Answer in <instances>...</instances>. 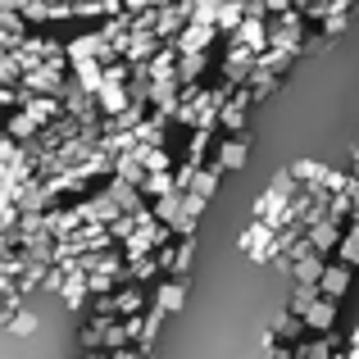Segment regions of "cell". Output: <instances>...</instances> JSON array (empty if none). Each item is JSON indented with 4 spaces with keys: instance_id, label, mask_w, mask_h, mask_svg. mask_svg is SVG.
Instances as JSON below:
<instances>
[{
    "instance_id": "cell-1",
    "label": "cell",
    "mask_w": 359,
    "mask_h": 359,
    "mask_svg": "<svg viewBox=\"0 0 359 359\" xmlns=\"http://www.w3.org/2000/svg\"><path fill=\"white\" fill-rule=\"evenodd\" d=\"M305 46V9H287L282 18H269V50L300 55Z\"/></svg>"
},
{
    "instance_id": "cell-2",
    "label": "cell",
    "mask_w": 359,
    "mask_h": 359,
    "mask_svg": "<svg viewBox=\"0 0 359 359\" xmlns=\"http://www.w3.org/2000/svg\"><path fill=\"white\" fill-rule=\"evenodd\" d=\"M237 245H241V255H250L255 264H273V245H278V232H273L269 223L250 219V223H245V228H241Z\"/></svg>"
},
{
    "instance_id": "cell-3",
    "label": "cell",
    "mask_w": 359,
    "mask_h": 359,
    "mask_svg": "<svg viewBox=\"0 0 359 359\" xmlns=\"http://www.w3.org/2000/svg\"><path fill=\"white\" fill-rule=\"evenodd\" d=\"M27 18L18 14V5H0V55H18L27 46Z\"/></svg>"
},
{
    "instance_id": "cell-4",
    "label": "cell",
    "mask_w": 359,
    "mask_h": 359,
    "mask_svg": "<svg viewBox=\"0 0 359 359\" xmlns=\"http://www.w3.org/2000/svg\"><path fill=\"white\" fill-rule=\"evenodd\" d=\"M245 159H250V141L245 137H219V150H214V164L219 173H237V168H245Z\"/></svg>"
},
{
    "instance_id": "cell-5",
    "label": "cell",
    "mask_w": 359,
    "mask_h": 359,
    "mask_svg": "<svg viewBox=\"0 0 359 359\" xmlns=\"http://www.w3.org/2000/svg\"><path fill=\"white\" fill-rule=\"evenodd\" d=\"M214 36H223L219 27H205V23H191L182 36H177V55H210V46H214Z\"/></svg>"
},
{
    "instance_id": "cell-6",
    "label": "cell",
    "mask_w": 359,
    "mask_h": 359,
    "mask_svg": "<svg viewBox=\"0 0 359 359\" xmlns=\"http://www.w3.org/2000/svg\"><path fill=\"white\" fill-rule=\"evenodd\" d=\"M351 282H355V269H346L341 259H332V264H327V273H323V282H318V291H323L327 300L341 305V296L351 291Z\"/></svg>"
},
{
    "instance_id": "cell-7",
    "label": "cell",
    "mask_w": 359,
    "mask_h": 359,
    "mask_svg": "<svg viewBox=\"0 0 359 359\" xmlns=\"http://www.w3.org/2000/svg\"><path fill=\"white\" fill-rule=\"evenodd\" d=\"M250 105H255L250 91H237V96L228 100V109H223V118H219L223 137H241V132H245V109H250Z\"/></svg>"
},
{
    "instance_id": "cell-8",
    "label": "cell",
    "mask_w": 359,
    "mask_h": 359,
    "mask_svg": "<svg viewBox=\"0 0 359 359\" xmlns=\"http://www.w3.org/2000/svg\"><path fill=\"white\" fill-rule=\"evenodd\" d=\"M341 241H346V228H341V223H332V219L318 223V228H309V245H314V250L323 255V259L341 250Z\"/></svg>"
},
{
    "instance_id": "cell-9",
    "label": "cell",
    "mask_w": 359,
    "mask_h": 359,
    "mask_svg": "<svg viewBox=\"0 0 359 359\" xmlns=\"http://www.w3.org/2000/svg\"><path fill=\"white\" fill-rule=\"evenodd\" d=\"M232 46H245V50H255V55H264L269 50V18H245V27L237 36H228Z\"/></svg>"
},
{
    "instance_id": "cell-10",
    "label": "cell",
    "mask_w": 359,
    "mask_h": 359,
    "mask_svg": "<svg viewBox=\"0 0 359 359\" xmlns=\"http://www.w3.org/2000/svg\"><path fill=\"white\" fill-rule=\"evenodd\" d=\"M305 327L314 337H332V327H337V300H327V296L318 300V305L305 314Z\"/></svg>"
},
{
    "instance_id": "cell-11",
    "label": "cell",
    "mask_w": 359,
    "mask_h": 359,
    "mask_svg": "<svg viewBox=\"0 0 359 359\" xmlns=\"http://www.w3.org/2000/svg\"><path fill=\"white\" fill-rule=\"evenodd\" d=\"M141 305H146V287H137V282L118 287V296H114V314L118 318H141Z\"/></svg>"
},
{
    "instance_id": "cell-12",
    "label": "cell",
    "mask_w": 359,
    "mask_h": 359,
    "mask_svg": "<svg viewBox=\"0 0 359 359\" xmlns=\"http://www.w3.org/2000/svg\"><path fill=\"white\" fill-rule=\"evenodd\" d=\"M87 291H91V278H82V273H64V287H60L64 309H82V305H87Z\"/></svg>"
},
{
    "instance_id": "cell-13",
    "label": "cell",
    "mask_w": 359,
    "mask_h": 359,
    "mask_svg": "<svg viewBox=\"0 0 359 359\" xmlns=\"http://www.w3.org/2000/svg\"><path fill=\"white\" fill-rule=\"evenodd\" d=\"M182 305H187V282H182V278L164 282V287L155 291V309H164V314H177Z\"/></svg>"
},
{
    "instance_id": "cell-14",
    "label": "cell",
    "mask_w": 359,
    "mask_h": 359,
    "mask_svg": "<svg viewBox=\"0 0 359 359\" xmlns=\"http://www.w3.org/2000/svg\"><path fill=\"white\" fill-rule=\"evenodd\" d=\"M296 355L300 359H337L341 355V341H337V332L332 337H314V341H300Z\"/></svg>"
},
{
    "instance_id": "cell-15",
    "label": "cell",
    "mask_w": 359,
    "mask_h": 359,
    "mask_svg": "<svg viewBox=\"0 0 359 359\" xmlns=\"http://www.w3.org/2000/svg\"><path fill=\"white\" fill-rule=\"evenodd\" d=\"M114 177H118V182H128V187H146V164H141V155H137V150H132V155H123L118 159V168H114Z\"/></svg>"
},
{
    "instance_id": "cell-16",
    "label": "cell",
    "mask_w": 359,
    "mask_h": 359,
    "mask_svg": "<svg viewBox=\"0 0 359 359\" xmlns=\"http://www.w3.org/2000/svg\"><path fill=\"white\" fill-rule=\"evenodd\" d=\"M27 82V69L18 55H0V87H23Z\"/></svg>"
},
{
    "instance_id": "cell-17",
    "label": "cell",
    "mask_w": 359,
    "mask_h": 359,
    "mask_svg": "<svg viewBox=\"0 0 359 359\" xmlns=\"http://www.w3.org/2000/svg\"><path fill=\"white\" fill-rule=\"evenodd\" d=\"M300 332H305V318H296L291 309H282V314L273 318V337H278V341H296Z\"/></svg>"
},
{
    "instance_id": "cell-18",
    "label": "cell",
    "mask_w": 359,
    "mask_h": 359,
    "mask_svg": "<svg viewBox=\"0 0 359 359\" xmlns=\"http://www.w3.org/2000/svg\"><path fill=\"white\" fill-rule=\"evenodd\" d=\"M205 64H210V55H182V64H177V82H182V87H196V78L205 73Z\"/></svg>"
},
{
    "instance_id": "cell-19",
    "label": "cell",
    "mask_w": 359,
    "mask_h": 359,
    "mask_svg": "<svg viewBox=\"0 0 359 359\" xmlns=\"http://www.w3.org/2000/svg\"><path fill=\"white\" fill-rule=\"evenodd\" d=\"M355 9H359V5H351V0H337V14L323 23V36H327V41L346 32V23H351V14H355Z\"/></svg>"
},
{
    "instance_id": "cell-20",
    "label": "cell",
    "mask_w": 359,
    "mask_h": 359,
    "mask_svg": "<svg viewBox=\"0 0 359 359\" xmlns=\"http://www.w3.org/2000/svg\"><path fill=\"white\" fill-rule=\"evenodd\" d=\"M141 155V164H146V173H173V155H168V150H137Z\"/></svg>"
},
{
    "instance_id": "cell-21",
    "label": "cell",
    "mask_w": 359,
    "mask_h": 359,
    "mask_svg": "<svg viewBox=\"0 0 359 359\" xmlns=\"http://www.w3.org/2000/svg\"><path fill=\"white\" fill-rule=\"evenodd\" d=\"M337 259H341L346 269H359V228L355 223L346 228V241H341V250H337Z\"/></svg>"
},
{
    "instance_id": "cell-22",
    "label": "cell",
    "mask_w": 359,
    "mask_h": 359,
    "mask_svg": "<svg viewBox=\"0 0 359 359\" xmlns=\"http://www.w3.org/2000/svg\"><path fill=\"white\" fill-rule=\"evenodd\" d=\"M219 168H201V173H196V187H191V196H201V201H210L214 191H219Z\"/></svg>"
},
{
    "instance_id": "cell-23",
    "label": "cell",
    "mask_w": 359,
    "mask_h": 359,
    "mask_svg": "<svg viewBox=\"0 0 359 359\" xmlns=\"http://www.w3.org/2000/svg\"><path fill=\"white\" fill-rule=\"evenodd\" d=\"M128 278L137 282V287H146L150 278H159V259L150 255V259H137V264H128Z\"/></svg>"
},
{
    "instance_id": "cell-24",
    "label": "cell",
    "mask_w": 359,
    "mask_h": 359,
    "mask_svg": "<svg viewBox=\"0 0 359 359\" xmlns=\"http://www.w3.org/2000/svg\"><path fill=\"white\" fill-rule=\"evenodd\" d=\"M327 219L332 223L355 219V196H332V201H327Z\"/></svg>"
},
{
    "instance_id": "cell-25",
    "label": "cell",
    "mask_w": 359,
    "mask_h": 359,
    "mask_svg": "<svg viewBox=\"0 0 359 359\" xmlns=\"http://www.w3.org/2000/svg\"><path fill=\"white\" fill-rule=\"evenodd\" d=\"M291 60H296V55H282V50H264V55H259V69H255V73H273V78H278V73L287 69Z\"/></svg>"
},
{
    "instance_id": "cell-26",
    "label": "cell",
    "mask_w": 359,
    "mask_h": 359,
    "mask_svg": "<svg viewBox=\"0 0 359 359\" xmlns=\"http://www.w3.org/2000/svg\"><path fill=\"white\" fill-rule=\"evenodd\" d=\"M219 14H223V5H214V0L196 5V23H205V27H219Z\"/></svg>"
},
{
    "instance_id": "cell-27",
    "label": "cell",
    "mask_w": 359,
    "mask_h": 359,
    "mask_svg": "<svg viewBox=\"0 0 359 359\" xmlns=\"http://www.w3.org/2000/svg\"><path fill=\"white\" fill-rule=\"evenodd\" d=\"M205 205H210V201H201V196H187V219H191V223H201Z\"/></svg>"
},
{
    "instance_id": "cell-28",
    "label": "cell",
    "mask_w": 359,
    "mask_h": 359,
    "mask_svg": "<svg viewBox=\"0 0 359 359\" xmlns=\"http://www.w3.org/2000/svg\"><path fill=\"white\" fill-rule=\"evenodd\" d=\"M9 332H18V337H27V332H32V314H23V318H18V323H14V327H9Z\"/></svg>"
},
{
    "instance_id": "cell-29",
    "label": "cell",
    "mask_w": 359,
    "mask_h": 359,
    "mask_svg": "<svg viewBox=\"0 0 359 359\" xmlns=\"http://www.w3.org/2000/svg\"><path fill=\"white\" fill-rule=\"evenodd\" d=\"M109 359H146V351H137V346H128V351H118V355H109Z\"/></svg>"
},
{
    "instance_id": "cell-30",
    "label": "cell",
    "mask_w": 359,
    "mask_h": 359,
    "mask_svg": "<svg viewBox=\"0 0 359 359\" xmlns=\"http://www.w3.org/2000/svg\"><path fill=\"white\" fill-rule=\"evenodd\" d=\"M87 359H109V355H87Z\"/></svg>"
},
{
    "instance_id": "cell-31",
    "label": "cell",
    "mask_w": 359,
    "mask_h": 359,
    "mask_svg": "<svg viewBox=\"0 0 359 359\" xmlns=\"http://www.w3.org/2000/svg\"><path fill=\"white\" fill-rule=\"evenodd\" d=\"M337 359H351V355H346V351H341V355H337Z\"/></svg>"
}]
</instances>
